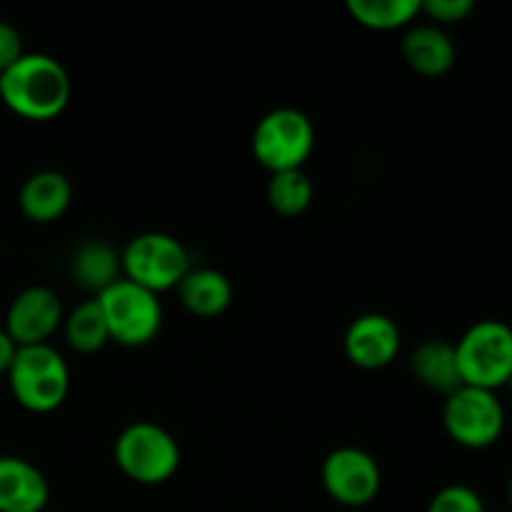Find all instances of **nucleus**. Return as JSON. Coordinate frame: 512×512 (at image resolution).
<instances>
[{"mask_svg": "<svg viewBox=\"0 0 512 512\" xmlns=\"http://www.w3.org/2000/svg\"><path fill=\"white\" fill-rule=\"evenodd\" d=\"M268 203L275 213L285 215V218H295L303 215L313 203V180L308 178L303 168L300 170H285V173H273L268 180Z\"/></svg>", "mask_w": 512, "mask_h": 512, "instance_id": "obj_19", "label": "nucleus"}, {"mask_svg": "<svg viewBox=\"0 0 512 512\" xmlns=\"http://www.w3.org/2000/svg\"><path fill=\"white\" fill-rule=\"evenodd\" d=\"M15 353H18V345L15 340L5 333V328H0V373L8 375L10 365H13Z\"/></svg>", "mask_w": 512, "mask_h": 512, "instance_id": "obj_24", "label": "nucleus"}, {"mask_svg": "<svg viewBox=\"0 0 512 512\" xmlns=\"http://www.w3.org/2000/svg\"><path fill=\"white\" fill-rule=\"evenodd\" d=\"M115 465L140 485L168 483L180 468V448L173 435L155 423H133L115 440Z\"/></svg>", "mask_w": 512, "mask_h": 512, "instance_id": "obj_4", "label": "nucleus"}, {"mask_svg": "<svg viewBox=\"0 0 512 512\" xmlns=\"http://www.w3.org/2000/svg\"><path fill=\"white\" fill-rule=\"evenodd\" d=\"M475 10L473 0H425L420 3V13L428 15L433 25H455L470 18Z\"/></svg>", "mask_w": 512, "mask_h": 512, "instance_id": "obj_22", "label": "nucleus"}, {"mask_svg": "<svg viewBox=\"0 0 512 512\" xmlns=\"http://www.w3.org/2000/svg\"><path fill=\"white\" fill-rule=\"evenodd\" d=\"M100 310L108 323L110 340L125 348H140L153 343L163 325V308L158 295L130 280L120 278L98 295Z\"/></svg>", "mask_w": 512, "mask_h": 512, "instance_id": "obj_7", "label": "nucleus"}, {"mask_svg": "<svg viewBox=\"0 0 512 512\" xmlns=\"http://www.w3.org/2000/svg\"><path fill=\"white\" fill-rule=\"evenodd\" d=\"M25 55L23 40H20V33L10 23L0 20V75L8 68H13L20 58Z\"/></svg>", "mask_w": 512, "mask_h": 512, "instance_id": "obj_23", "label": "nucleus"}, {"mask_svg": "<svg viewBox=\"0 0 512 512\" xmlns=\"http://www.w3.org/2000/svg\"><path fill=\"white\" fill-rule=\"evenodd\" d=\"M410 373L423 388L445 395V398L463 385L455 345L440 338L423 340L415 348V353L410 355Z\"/></svg>", "mask_w": 512, "mask_h": 512, "instance_id": "obj_15", "label": "nucleus"}, {"mask_svg": "<svg viewBox=\"0 0 512 512\" xmlns=\"http://www.w3.org/2000/svg\"><path fill=\"white\" fill-rule=\"evenodd\" d=\"M0 100L25 120H53L70 100L68 70L53 55L25 53L0 75Z\"/></svg>", "mask_w": 512, "mask_h": 512, "instance_id": "obj_1", "label": "nucleus"}, {"mask_svg": "<svg viewBox=\"0 0 512 512\" xmlns=\"http://www.w3.org/2000/svg\"><path fill=\"white\" fill-rule=\"evenodd\" d=\"M178 298L188 313L198 318H218L233 300V285L218 270L195 268L178 285Z\"/></svg>", "mask_w": 512, "mask_h": 512, "instance_id": "obj_16", "label": "nucleus"}, {"mask_svg": "<svg viewBox=\"0 0 512 512\" xmlns=\"http://www.w3.org/2000/svg\"><path fill=\"white\" fill-rule=\"evenodd\" d=\"M508 388H510V395H512V375H510V380H508Z\"/></svg>", "mask_w": 512, "mask_h": 512, "instance_id": "obj_26", "label": "nucleus"}, {"mask_svg": "<svg viewBox=\"0 0 512 512\" xmlns=\"http://www.w3.org/2000/svg\"><path fill=\"white\" fill-rule=\"evenodd\" d=\"M403 58L415 73L440 78L455 65V45L438 25H415L403 38Z\"/></svg>", "mask_w": 512, "mask_h": 512, "instance_id": "obj_14", "label": "nucleus"}, {"mask_svg": "<svg viewBox=\"0 0 512 512\" xmlns=\"http://www.w3.org/2000/svg\"><path fill=\"white\" fill-rule=\"evenodd\" d=\"M8 383L20 408L38 415L53 413L68 398L70 370L63 355L50 343L25 345L15 353Z\"/></svg>", "mask_w": 512, "mask_h": 512, "instance_id": "obj_2", "label": "nucleus"}, {"mask_svg": "<svg viewBox=\"0 0 512 512\" xmlns=\"http://www.w3.org/2000/svg\"><path fill=\"white\" fill-rule=\"evenodd\" d=\"M463 385L480 390L505 388L512 375V328L503 320H478L455 343Z\"/></svg>", "mask_w": 512, "mask_h": 512, "instance_id": "obj_3", "label": "nucleus"}, {"mask_svg": "<svg viewBox=\"0 0 512 512\" xmlns=\"http://www.w3.org/2000/svg\"><path fill=\"white\" fill-rule=\"evenodd\" d=\"M348 13L373 30H395L420 15L418 0H348Z\"/></svg>", "mask_w": 512, "mask_h": 512, "instance_id": "obj_20", "label": "nucleus"}, {"mask_svg": "<svg viewBox=\"0 0 512 512\" xmlns=\"http://www.w3.org/2000/svg\"><path fill=\"white\" fill-rule=\"evenodd\" d=\"M50 485L33 463L0 455V512H43Z\"/></svg>", "mask_w": 512, "mask_h": 512, "instance_id": "obj_12", "label": "nucleus"}, {"mask_svg": "<svg viewBox=\"0 0 512 512\" xmlns=\"http://www.w3.org/2000/svg\"><path fill=\"white\" fill-rule=\"evenodd\" d=\"M70 200H73L70 180L58 170H40V173L30 175L18 195L25 218L40 225L63 218L65 210L70 208Z\"/></svg>", "mask_w": 512, "mask_h": 512, "instance_id": "obj_13", "label": "nucleus"}, {"mask_svg": "<svg viewBox=\"0 0 512 512\" xmlns=\"http://www.w3.org/2000/svg\"><path fill=\"white\" fill-rule=\"evenodd\" d=\"M70 273H73L75 285L100 295L110 285L118 283L123 265H120V255L105 240H88V243L78 245V250L73 253Z\"/></svg>", "mask_w": 512, "mask_h": 512, "instance_id": "obj_17", "label": "nucleus"}, {"mask_svg": "<svg viewBox=\"0 0 512 512\" xmlns=\"http://www.w3.org/2000/svg\"><path fill=\"white\" fill-rule=\"evenodd\" d=\"M315 148V128L305 113L295 108L270 110L253 133L255 160L270 173L300 170Z\"/></svg>", "mask_w": 512, "mask_h": 512, "instance_id": "obj_6", "label": "nucleus"}, {"mask_svg": "<svg viewBox=\"0 0 512 512\" xmlns=\"http://www.w3.org/2000/svg\"><path fill=\"white\" fill-rule=\"evenodd\" d=\"M120 265L125 280L155 295L178 288L193 270L185 245L168 233L135 235L120 253Z\"/></svg>", "mask_w": 512, "mask_h": 512, "instance_id": "obj_5", "label": "nucleus"}, {"mask_svg": "<svg viewBox=\"0 0 512 512\" xmlns=\"http://www.w3.org/2000/svg\"><path fill=\"white\" fill-rule=\"evenodd\" d=\"M428 512H485L483 498L468 485H448L430 500Z\"/></svg>", "mask_w": 512, "mask_h": 512, "instance_id": "obj_21", "label": "nucleus"}, {"mask_svg": "<svg viewBox=\"0 0 512 512\" xmlns=\"http://www.w3.org/2000/svg\"><path fill=\"white\" fill-rule=\"evenodd\" d=\"M63 323V303L58 293L45 285H33L15 295L5 315V333L18 348L45 345Z\"/></svg>", "mask_w": 512, "mask_h": 512, "instance_id": "obj_10", "label": "nucleus"}, {"mask_svg": "<svg viewBox=\"0 0 512 512\" xmlns=\"http://www.w3.org/2000/svg\"><path fill=\"white\" fill-rule=\"evenodd\" d=\"M508 500H510V505H512V478H510V483H508Z\"/></svg>", "mask_w": 512, "mask_h": 512, "instance_id": "obj_25", "label": "nucleus"}, {"mask_svg": "<svg viewBox=\"0 0 512 512\" xmlns=\"http://www.w3.org/2000/svg\"><path fill=\"white\" fill-rule=\"evenodd\" d=\"M65 340L80 355L98 353V350L105 348V343L110 340V330L98 298L80 303L65 318Z\"/></svg>", "mask_w": 512, "mask_h": 512, "instance_id": "obj_18", "label": "nucleus"}, {"mask_svg": "<svg viewBox=\"0 0 512 512\" xmlns=\"http://www.w3.org/2000/svg\"><path fill=\"white\" fill-rule=\"evenodd\" d=\"M400 328L383 313L360 315L345 333V355L355 368H388L400 353Z\"/></svg>", "mask_w": 512, "mask_h": 512, "instance_id": "obj_11", "label": "nucleus"}, {"mask_svg": "<svg viewBox=\"0 0 512 512\" xmlns=\"http://www.w3.org/2000/svg\"><path fill=\"white\" fill-rule=\"evenodd\" d=\"M443 425L450 440L468 450L493 448L505 430V408L493 390L460 385L445 398Z\"/></svg>", "mask_w": 512, "mask_h": 512, "instance_id": "obj_8", "label": "nucleus"}, {"mask_svg": "<svg viewBox=\"0 0 512 512\" xmlns=\"http://www.w3.org/2000/svg\"><path fill=\"white\" fill-rule=\"evenodd\" d=\"M380 468L370 453L360 448H338L323 463V488L345 508L370 505L380 493Z\"/></svg>", "mask_w": 512, "mask_h": 512, "instance_id": "obj_9", "label": "nucleus"}]
</instances>
